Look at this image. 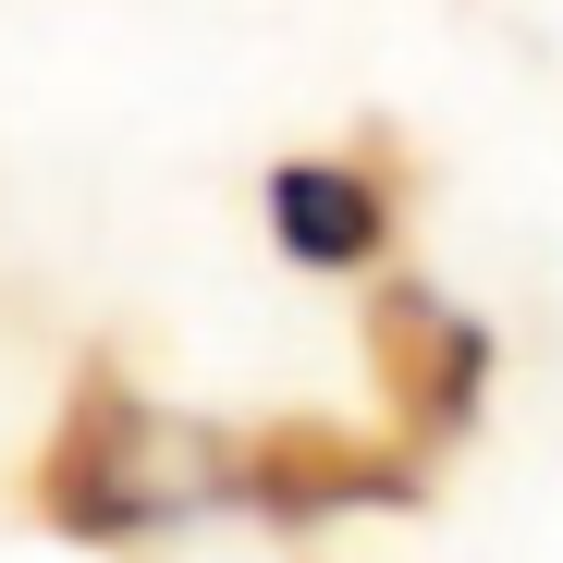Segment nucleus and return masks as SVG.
<instances>
[{
    "instance_id": "4",
    "label": "nucleus",
    "mask_w": 563,
    "mask_h": 563,
    "mask_svg": "<svg viewBox=\"0 0 563 563\" xmlns=\"http://www.w3.org/2000/svg\"><path fill=\"white\" fill-rule=\"evenodd\" d=\"M269 233L307 269H367L380 233H393V197H380L367 159H282L269 172Z\"/></svg>"
},
{
    "instance_id": "1",
    "label": "nucleus",
    "mask_w": 563,
    "mask_h": 563,
    "mask_svg": "<svg viewBox=\"0 0 563 563\" xmlns=\"http://www.w3.org/2000/svg\"><path fill=\"white\" fill-rule=\"evenodd\" d=\"M221 490H233V441L159 417L123 367H86L49 453H37V515L62 539H99V551L111 539H159V527H184Z\"/></svg>"
},
{
    "instance_id": "2",
    "label": "nucleus",
    "mask_w": 563,
    "mask_h": 563,
    "mask_svg": "<svg viewBox=\"0 0 563 563\" xmlns=\"http://www.w3.org/2000/svg\"><path fill=\"white\" fill-rule=\"evenodd\" d=\"M233 490L282 527H319V515H355V503H417L429 490V441H355V429H319V417H282L257 441H233Z\"/></svg>"
},
{
    "instance_id": "3",
    "label": "nucleus",
    "mask_w": 563,
    "mask_h": 563,
    "mask_svg": "<svg viewBox=\"0 0 563 563\" xmlns=\"http://www.w3.org/2000/svg\"><path fill=\"white\" fill-rule=\"evenodd\" d=\"M367 355H380V393H393V429L405 441H465V417H478L490 393V331L465 319L453 295H429V282H393L380 307H367Z\"/></svg>"
}]
</instances>
